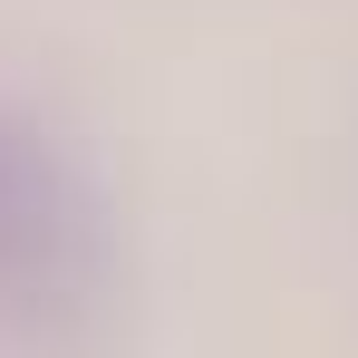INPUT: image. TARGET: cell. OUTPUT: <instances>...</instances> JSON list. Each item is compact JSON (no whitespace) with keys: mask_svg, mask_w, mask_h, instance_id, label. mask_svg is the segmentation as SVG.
<instances>
[{"mask_svg":"<svg viewBox=\"0 0 358 358\" xmlns=\"http://www.w3.org/2000/svg\"><path fill=\"white\" fill-rule=\"evenodd\" d=\"M126 213L59 126L0 97V329L39 358H97L126 320Z\"/></svg>","mask_w":358,"mask_h":358,"instance_id":"6da1fadb","label":"cell"}]
</instances>
